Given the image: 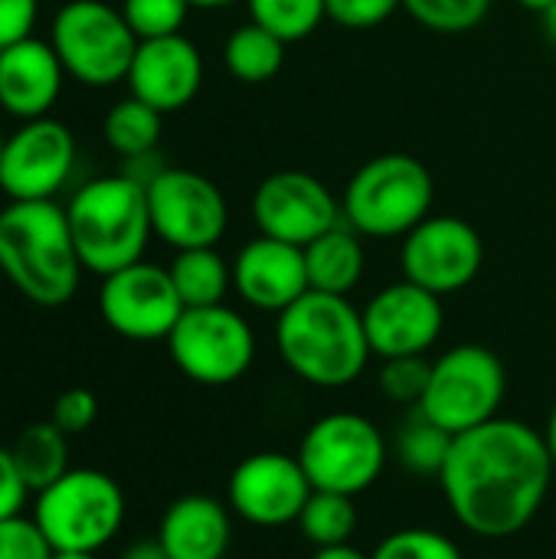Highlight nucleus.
<instances>
[{"label":"nucleus","instance_id":"11","mask_svg":"<svg viewBox=\"0 0 556 559\" xmlns=\"http://www.w3.org/2000/svg\"><path fill=\"white\" fill-rule=\"evenodd\" d=\"M144 190L154 236L177 252L216 246L223 239L229 226V206L210 177L184 167H164Z\"/></svg>","mask_w":556,"mask_h":559},{"label":"nucleus","instance_id":"41","mask_svg":"<svg viewBox=\"0 0 556 559\" xmlns=\"http://www.w3.org/2000/svg\"><path fill=\"white\" fill-rule=\"evenodd\" d=\"M541 23H544V36H547V43L556 49V0L541 13Z\"/></svg>","mask_w":556,"mask_h":559},{"label":"nucleus","instance_id":"15","mask_svg":"<svg viewBox=\"0 0 556 559\" xmlns=\"http://www.w3.org/2000/svg\"><path fill=\"white\" fill-rule=\"evenodd\" d=\"M311 491L298 455L256 452L229 475V511L252 527H288L298 524Z\"/></svg>","mask_w":556,"mask_h":559},{"label":"nucleus","instance_id":"3","mask_svg":"<svg viewBox=\"0 0 556 559\" xmlns=\"http://www.w3.org/2000/svg\"><path fill=\"white\" fill-rule=\"evenodd\" d=\"M0 272L39 308L72 301L85 269L66 210L52 200H10L0 210Z\"/></svg>","mask_w":556,"mask_h":559},{"label":"nucleus","instance_id":"46","mask_svg":"<svg viewBox=\"0 0 556 559\" xmlns=\"http://www.w3.org/2000/svg\"><path fill=\"white\" fill-rule=\"evenodd\" d=\"M3 144H7V138H0V160H3Z\"/></svg>","mask_w":556,"mask_h":559},{"label":"nucleus","instance_id":"9","mask_svg":"<svg viewBox=\"0 0 556 559\" xmlns=\"http://www.w3.org/2000/svg\"><path fill=\"white\" fill-rule=\"evenodd\" d=\"M298 462L311 488L357 498L380 478L387 465V439L360 413H331L301 436Z\"/></svg>","mask_w":556,"mask_h":559},{"label":"nucleus","instance_id":"36","mask_svg":"<svg viewBox=\"0 0 556 559\" xmlns=\"http://www.w3.org/2000/svg\"><path fill=\"white\" fill-rule=\"evenodd\" d=\"M95 419H98V400H95V393H88L82 386H72V390L59 393V400L52 406V423L66 436L88 432Z\"/></svg>","mask_w":556,"mask_h":559},{"label":"nucleus","instance_id":"5","mask_svg":"<svg viewBox=\"0 0 556 559\" xmlns=\"http://www.w3.org/2000/svg\"><path fill=\"white\" fill-rule=\"evenodd\" d=\"M436 200L429 167L413 154H377L347 183L341 213L347 226L370 239H397L416 229Z\"/></svg>","mask_w":556,"mask_h":559},{"label":"nucleus","instance_id":"7","mask_svg":"<svg viewBox=\"0 0 556 559\" xmlns=\"http://www.w3.org/2000/svg\"><path fill=\"white\" fill-rule=\"evenodd\" d=\"M49 43L66 75L92 88H108L128 79L141 39L118 7L105 0H69L52 20Z\"/></svg>","mask_w":556,"mask_h":559},{"label":"nucleus","instance_id":"38","mask_svg":"<svg viewBox=\"0 0 556 559\" xmlns=\"http://www.w3.org/2000/svg\"><path fill=\"white\" fill-rule=\"evenodd\" d=\"M26 495H29V485L23 481L10 449H0V521L16 518L26 504Z\"/></svg>","mask_w":556,"mask_h":559},{"label":"nucleus","instance_id":"16","mask_svg":"<svg viewBox=\"0 0 556 559\" xmlns=\"http://www.w3.org/2000/svg\"><path fill=\"white\" fill-rule=\"evenodd\" d=\"M75 167V138L56 118H33L3 144L0 190L10 200H52Z\"/></svg>","mask_w":556,"mask_h":559},{"label":"nucleus","instance_id":"33","mask_svg":"<svg viewBox=\"0 0 556 559\" xmlns=\"http://www.w3.org/2000/svg\"><path fill=\"white\" fill-rule=\"evenodd\" d=\"M433 364L426 357H390L380 367V390L390 403L419 406L429 386Z\"/></svg>","mask_w":556,"mask_h":559},{"label":"nucleus","instance_id":"8","mask_svg":"<svg viewBox=\"0 0 556 559\" xmlns=\"http://www.w3.org/2000/svg\"><path fill=\"white\" fill-rule=\"evenodd\" d=\"M508 393V373L495 350L482 344H459L433 360L429 386L416 406L446 432L462 436L498 419Z\"/></svg>","mask_w":556,"mask_h":559},{"label":"nucleus","instance_id":"22","mask_svg":"<svg viewBox=\"0 0 556 559\" xmlns=\"http://www.w3.org/2000/svg\"><path fill=\"white\" fill-rule=\"evenodd\" d=\"M364 265L367 255L360 246V233H354L344 223H338L334 229H328L324 236L305 246V269H308L311 292L347 298L364 278Z\"/></svg>","mask_w":556,"mask_h":559},{"label":"nucleus","instance_id":"6","mask_svg":"<svg viewBox=\"0 0 556 559\" xmlns=\"http://www.w3.org/2000/svg\"><path fill=\"white\" fill-rule=\"evenodd\" d=\"M33 521L52 550L98 554L125 524L121 485L95 468H69L56 485L36 495Z\"/></svg>","mask_w":556,"mask_h":559},{"label":"nucleus","instance_id":"2","mask_svg":"<svg viewBox=\"0 0 556 559\" xmlns=\"http://www.w3.org/2000/svg\"><path fill=\"white\" fill-rule=\"evenodd\" d=\"M275 347L282 364L318 390L351 386L374 354L364 314L344 295L324 292H305L279 314Z\"/></svg>","mask_w":556,"mask_h":559},{"label":"nucleus","instance_id":"45","mask_svg":"<svg viewBox=\"0 0 556 559\" xmlns=\"http://www.w3.org/2000/svg\"><path fill=\"white\" fill-rule=\"evenodd\" d=\"M52 559H95V554H75V550H56Z\"/></svg>","mask_w":556,"mask_h":559},{"label":"nucleus","instance_id":"25","mask_svg":"<svg viewBox=\"0 0 556 559\" xmlns=\"http://www.w3.org/2000/svg\"><path fill=\"white\" fill-rule=\"evenodd\" d=\"M285 46H288L285 39H279L265 26L249 20L226 36V46H223L226 72L246 85L272 82L285 66Z\"/></svg>","mask_w":556,"mask_h":559},{"label":"nucleus","instance_id":"31","mask_svg":"<svg viewBox=\"0 0 556 559\" xmlns=\"http://www.w3.org/2000/svg\"><path fill=\"white\" fill-rule=\"evenodd\" d=\"M190 0H121V13L138 39H161L180 33Z\"/></svg>","mask_w":556,"mask_h":559},{"label":"nucleus","instance_id":"37","mask_svg":"<svg viewBox=\"0 0 556 559\" xmlns=\"http://www.w3.org/2000/svg\"><path fill=\"white\" fill-rule=\"evenodd\" d=\"M39 0H0V49L33 36Z\"/></svg>","mask_w":556,"mask_h":559},{"label":"nucleus","instance_id":"17","mask_svg":"<svg viewBox=\"0 0 556 559\" xmlns=\"http://www.w3.org/2000/svg\"><path fill=\"white\" fill-rule=\"evenodd\" d=\"M360 314H364L370 350L380 360L426 357L446 328L442 298L406 278L380 288Z\"/></svg>","mask_w":556,"mask_h":559},{"label":"nucleus","instance_id":"23","mask_svg":"<svg viewBox=\"0 0 556 559\" xmlns=\"http://www.w3.org/2000/svg\"><path fill=\"white\" fill-rule=\"evenodd\" d=\"M167 272L174 278V288H177L184 308L223 305L226 292L233 288V265L216 252V246L180 249Z\"/></svg>","mask_w":556,"mask_h":559},{"label":"nucleus","instance_id":"26","mask_svg":"<svg viewBox=\"0 0 556 559\" xmlns=\"http://www.w3.org/2000/svg\"><path fill=\"white\" fill-rule=\"evenodd\" d=\"M161 128H164V115L134 95L111 105V111L105 115V124H102L108 147L125 160L141 157V154H154L157 141H161Z\"/></svg>","mask_w":556,"mask_h":559},{"label":"nucleus","instance_id":"12","mask_svg":"<svg viewBox=\"0 0 556 559\" xmlns=\"http://www.w3.org/2000/svg\"><path fill=\"white\" fill-rule=\"evenodd\" d=\"M400 259L406 282L446 298L478 278L485 242L478 229L462 216H426L403 236Z\"/></svg>","mask_w":556,"mask_h":559},{"label":"nucleus","instance_id":"19","mask_svg":"<svg viewBox=\"0 0 556 559\" xmlns=\"http://www.w3.org/2000/svg\"><path fill=\"white\" fill-rule=\"evenodd\" d=\"M233 288L249 308L282 314L305 292H311L305 249L259 233L233 259Z\"/></svg>","mask_w":556,"mask_h":559},{"label":"nucleus","instance_id":"20","mask_svg":"<svg viewBox=\"0 0 556 559\" xmlns=\"http://www.w3.org/2000/svg\"><path fill=\"white\" fill-rule=\"evenodd\" d=\"M62 75L52 43L26 36L0 49V108L20 121L46 118L59 98Z\"/></svg>","mask_w":556,"mask_h":559},{"label":"nucleus","instance_id":"29","mask_svg":"<svg viewBox=\"0 0 556 559\" xmlns=\"http://www.w3.org/2000/svg\"><path fill=\"white\" fill-rule=\"evenodd\" d=\"M252 23L285 43L308 39L328 20V0H246Z\"/></svg>","mask_w":556,"mask_h":559},{"label":"nucleus","instance_id":"13","mask_svg":"<svg viewBox=\"0 0 556 559\" xmlns=\"http://www.w3.org/2000/svg\"><path fill=\"white\" fill-rule=\"evenodd\" d=\"M102 321L128 341H167L184 314V301L167 269L134 262L102 278L98 292Z\"/></svg>","mask_w":556,"mask_h":559},{"label":"nucleus","instance_id":"4","mask_svg":"<svg viewBox=\"0 0 556 559\" xmlns=\"http://www.w3.org/2000/svg\"><path fill=\"white\" fill-rule=\"evenodd\" d=\"M69 233L85 272L111 275L144 259L151 229L147 190L128 174H111L79 187L66 206Z\"/></svg>","mask_w":556,"mask_h":559},{"label":"nucleus","instance_id":"18","mask_svg":"<svg viewBox=\"0 0 556 559\" xmlns=\"http://www.w3.org/2000/svg\"><path fill=\"white\" fill-rule=\"evenodd\" d=\"M125 82L134 98L157 108L161 115L180 111L197 98L203 85V56L184 33L141 39Z\"/></svg>","mask_w":556,"mask_h":559},{"label":"nucleus","instance_id":"40","mask_svg":"<svg viewBox=\"0 0 556 559\" xmlns=\"http://www.w3.org/2000/svg\"><path fill=\"white\" fill-rule=\"evenodd\" d=\"M311 559H370L367 554H360L357 547H351V544H341V547H321V550H315Z\"/></svg>","mask_w":556,"mask_h":559},{"label":"nucleus","instance_id":"21","mask_svg":"<svg viewBox=\"0 0 556 559\" xmlns=\"http://www.w3.org/2000/svg\"><path fill=\"white\" fill-rule=\"evenodd\" d=\"M157 540L170 559H223L233 540L229 508L206 495L177 498L161 518Z\"/></svg>","mask_w":556,"mask_h":559},{"label":"nucleus","instance_id":"1","mask_svg":"<svg viewBox=\"0 0 556 559\" xmlns=\"http://www.w3.org/2000/svg\"><path fill=\"white\" fill-rule=\"evenodd\" d=\"M554 472L544 432L498 416L452 439L439 485L465 531L501 540L541 514Z\"/></svg>","mask_w":556,"mask_h":559},{"label":"nucleus","instance_id":"32","mask_svg":"<svg viewBox=\"0 0 556 559\" xmlns=\"http://www.w3.org/2000/svg\"><path fill=\"white\" fill-rule=\"evenodd\" d=\"M370 559H462V550L439 531L406 527L383 537Z\"/></svg>","mask_w":556,"mask_h":559},{"label":"nucleus","instance_id":"10","mask_svg":"<svg viewBox=\"0 0 556 559\" xmlns=\"http://www.w3.org/2000/svg\"><path fill=\"white\" fill-rule=\"evenodd\" d=\"M177 370L200 386H229L246 377L256 360V334L249 321L226 308H184L167 337Z\"/></svg>","mask_w":556,"mask_h":559},{"label":"nucleus","instance_id":"44","mask_svg":"<svg viewBox=\"0 0 556 559\" xmlns=\"http://www.w3.org/2000/svg\"><path fill=\"white\" fill-rule=\"evenodd\" d=\"M518 7H524V10H531V13H544L554 0H514Z\"/></svg>","mask_w":556,"mask_h":559},{"label":"nucleus","instance_id":"27","mask_svg":"<svg viewBox=\"0 0 556 559\" xmlns=\"http://www.w3.org/2000/svg\"><path fill=\"white\" fill-rule=\"evenodd\" d=\"M298 531L301 537L321 550V547H341L351 544L354 531H357V508L351 495H338V491H311V498L305 501L301 514H298Z\"/></svg>","mask_w":556,"mask_h":559},{"label":"nucleus","instance_id":"35","mask_svg":"<svg viewBox=\"0 0 556 559\" xmlns=\"http://www.w3.org/2000/svg\"><path fill=\"white\" fill-rule=\"evenodd\" d=\"M403 0H328V20L344 29H374L387 23Z\"/></svg>","mask_w":556,"mask_h":559},{"label":"nucleus","instance_id":"43","mask_svg":"<svg viewBox=\"0 0 556 559\" xmlns=\"http://www.w3.org/2000/svg\"><path fill=\"white\" fill-rule=\"evenodd\" d=\"M239 0H190V7L197 10H226V7H236Z\"/></svg>","mask_w":556,"mask_h":559},{"label":"nucleus","instance_id":"39","mask_svg":"<svg viewBox=\"0 0 556 559\" xmlns=\"http://www.w3.org/2000/svg\"><path fill=\"white\" fill-rule=\"evenodd\" d=\"M121 559H170V554L164 550V544L154 537V540H138V544H131Z\"/></svg>","mask_w":556,"mask_h":559},{"label":"nucleus","instance_id":"34","mask_svg":"<svg viewBox=\"0 0 556 559\" xmlns=\"http://www.w3.org/2000/svg\"><path fill=\"white\" fill-rule=\"evenodd\" d=\"M52 544L33 518L16 514L0 521V559H52Z\"/></svg>","mask_w":556,"mask_h":559},{"label":"nucleus","instance_id":"14","mask_svg":"<svg viewBox=\"0 0 556 559\" xmlns=\"http://www.w3.org/2000/svg\"><path fill=\"white\" fill-rule=\"evenodd\" d=\"M341 203L324 180L305 170L269 174L252 193V219L262 236L308 246L341 223Z\"/></svg>","mask_w":556,"mask_h":559},{"label":"nucleus","instance_id":"28","mask_svg":"<svg viewBox=\"0 0 556 559\" xmlns=\"http://www.w3.org/2000/svg\"><path fill=\"white\" fill-rule=\"evenodd\" d=\"M452 432H446L439 423H433L426 413H413L400 436H397V455H400V465L413 475H426V478H439L442 468H446V459H449V449H452Z\"/></svg>","mask_w":556,"mask_h":559},{"label":"nucleus","instance_id":"24","mask_svg":"<svg viewBox=\"0 0 556 559\" xmlns=\"http://www.w3.org/2000/svg\"><path fill=\"white\" fill-rule=\"evenodd\" d=\"M10 455L29 485V491H46L69 472V436L49 419V423H33L26 426L16 442L10 445Z\"/></svg>","mask_w":556,"mask_h":559},{"label":"nucleus","instance_id":"42","mask_svg":"<svg viewBox=\"0 0 556 559\" xmlns=\"http://www.w3.org/2000/svg\"><path fill=\"white\" fill-rule=\"evenodd\" d=\"M544 442H547V449H551V459H554V465H556V403H554V409H551L547 429H544Z\"/></svg>","mask_w":556,"mask_h":559},{"label":"nucleus","instance_id":"30","mask_svg":"<svg viewBox=\"0 0 556 559\" xmlns=\"http://www.w3.org/2000/svg\"><path fill=\"white\" fill-rule=\"evenodd\" d=\"M406 13L433 33H469L485 23L492 0H403Z\"/></svg>","mask_w":556,"mask_h":559}]
</instances>
